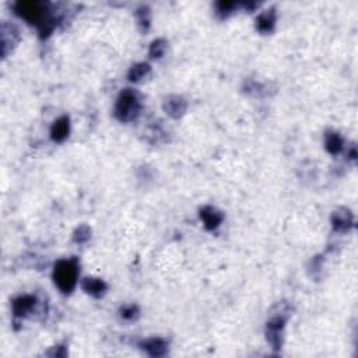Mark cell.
<instances>
[{
	"mask_svg": "<svg viewBox=\"0 0 358 358\" xmlns=\"http://www.w3.org/2000/svg\"><path fill=\"white\" fill-rule=\"evenodd\" d=\"M14 10L17 14L22 17L24 20H27L31 24H39V28L42 35H48L52 29V24L49 20L43 18V7L41 3L38 1H18L14 6Z\"/></svg>",
	"mask_w": 358,
	"mask_h": 358,
	"instance_id": "1",
	"label": "cell"
},
{
	"mask_svg": "<svg viewBox=\"0 0 358 358\" xmlns=\"http://www.w3.org/2000/svg\"><path fill=\"white\" fill-rule=\"evenodd\" d=\"M77 263L76 260H60L57 262L53 272V279L56 286L63 293H70L77 281Z\"/></svg>",
	"mask_w": 358,
	"mask_h": 358,
	"instance_id": "2",
	"label": "cell"
},
{
	"mask_svg": "<svg viewBox=\"0 0 358 358\" xmlns=\"http://www.w3.org/2000/svg\"><path fill=\"white\" fill-rule=\"evenodd\" d=\"M140 109L139 99L136 97V94L130 90H125L119 95V98L116 101L115 105V115L119 120H130L133 119Z\"/></svg>",
	"mask_w": 358,
	"mask_h": 358,
	"instance_id": "3",
	"label": "cell"
},
{
	"mask_svg": "<svg viewBox=\"0 0 358 358\" xmlns=\"http://www.w3.org/2000/svg\"><path fill=\"white\" fill-rule=\"evenodd\" d=\"M200 217L203 220L206 228H209V230L217 228L218 225H220V223H221V220H223L221 213H218L217 210H214L213 207H204L203 210L200 211Z\"/></svg>",
	"mask_w": 358,
	"mask_h": 358,
	"instance_id": "4",
	"label": "cell"
},
{
	"mask_svg": "<svg viewBox=\"0 0 358 358\" xmlns=\"http://www.w3.org/2000/svg\"><path fill=\"white\" fill-rule=\"evenodd\" d=\"M50 134H52V139L55 141H63L67 137V134H69V118L67 116L59 118L53 123Z\"/></svg>",
	"mask_w": 358,
	"mask_h": 358,
	"instance_id": "5",
	"label": "cell"
},
{
	"mask_svg": "<svg viewBox=\"0 0 358 358\" xmlns=\"http://www.w3.org/2000/svg\"><path fill=\"white\" fill-rule=\"evenodd\" d=\"M35 304V298L29 297V295H24V297H20L17 298L14 302H13V311H14L15 316H22L25 315L28 311H31V308L34 307Z\"/></svg>",
	"mask_w": 358,
	"mask_h": 358,
	"instance_id": "6",
	"label": "cell"
},
{
	"mask_svg": "<svg viewBox=\"0 0 358 358\" xmlns=\"http://www.w3.org/2000/svg\"><path fill=\"white\" fill-rule=\"evenodd\" d=\"M274 21H276V15H274L273 10H267L265 13L258 17L256 20V27L262 32H270L274 27Z\"/></svg>",
	"mask_w": 358,
	"mask_h": 358,
	"instance_id": "7",
	"label": "cell"
},
{
	"mask_svg": "<svg viewBox=\"0 0 358 358\" xmlns=\"http://www.w3.org/2000/svg\"><path fill=\"white\" fill-rule=\"evenodd\" d=\"M83 288L88 294L94 295V297H101L106 290V286L104 281L98 280V279H84Z\"/></svg>",
	"mask_w": 358,
	"mask_h": 358,
	"instance_id": "8",
	"label": "cell"
},
{
	"mask_svg": "<svg viewBox=\"0 0 358 358\" xmlns=\"http://www.w3.org/2000/svg\"><path fill=\"white\" fill-rule=\"evenodd\" d=\"M143 349L147 351L150 356L155 357V356H162L165 353L167 346L160 339H151V340H147L143 343Z\"/></svg>",
	"mask_w": 358,
	"mask_h": 358,
	"instance_id": "9",
	"label": "cell"
},
{
	"mask_svg": "<svg viewBox=\"0 0 358 358\" xmlns=\"http://www.w3.org/2000/svg\"><path fill=\"white\" fill-rule=\"evenodd\" d=\"M165 109L168 111L169 115L172 116H179L181 113L185 111V101L179 97H172V98L167 99L165 102Z\"/></svg>",
	"mask_w": 358,
	"mask_h": 358,
	"instance_id": "10",
	"label": "cell"
},
{
	"mask_svg": "<svg viewBox=\"0 0 358 358\" xmlns=\"http://www.w3.org/2000/svg\"><path fill=\"white\" fill-rule=\"evenodd\" d=\"M326 148L332 154H337L343 148V140L337 133H330L326 137Z\"/></svg>",
	"mask_w": 358,
	"mask_h": 358,
	"instance_id": "11",
	"label": "cell"
},
{
	"mask_svg": "<svg viewBox=\"0 0 358 358\" xmlns=\"http://www.w3.org/2000/svg\"><path fill=\"white\" fill-rule=\"evenodd\" d=\"M148 71H150V66L147 63L136 64L129 71V78L132 81H139L143 77H146V74H147Z\"/></svg>",
	"mask_w": 358,
	"mask_h": 358,
	"instance_id": "12",
	"label": "cell"
},
{
	"mask_svg": "<svg viewBox=\"0 0 358 358\" xmlns=\"http://www.w3.org/2000/svg\"><path fill=\"white\" fill-rule=\"evenodd\" d=\"M333 223H335V228H337V230H347L349 225L351 224V218L349 211L344 213V214L336 213L335 217H333Z\"/></svg>",
	"mask_w": 358,
	"mask_h": 358,
	"instance_id": "13",
	"label": "cell"
},
{
	"mask_svg": "<svg viewBox=\"0 0 358 358\" xmlns=\"http://www.w3.org/2000/svg\"><path fill=\"white\" fill-rule=\"evenodd\" d=\"M167 48V42L164 39H157L153 42L151 48H150V56L151 57H161L162 53L165 52Z\"/></svg>",
	"mask_w": 358,
	"mask_h": 358,
	"instance_id": "14",
	"label": "cell"
},
{
	"mask_svg": "<svg viewBox=\"0 0 358 358\" xmlns=\"http://www.w3.org/2000/svg\"><path fill=\"white\" fill-rule=\"evenodd\" d=\"M90 238V230H88V227H80L77 231H76V235H74V239L77 241V242H84L87 239Z\"/></svg>",
	"mask_w": 358,
	"mask_h": 358,
	"instance_id": "15",
	"label": "cell"
},
{
	"mask_svg": "<svg viewBox=\"0 0 358 358\" xmlns=\"http://www.w3.org/2000/svg\"><path fill=\"white\" fill-rule=\"evenodd\" d=\"M234 7H235V3H231V1H220V3H217V11L221 13V14L230 13Z\"/></svg>",
	"mask_w": 358,
	"mask_h": 358,
	"instance_id": "16",
	"label": "cell"
},
{
	"mask_svg": "<svg viewBox=\"0 0 358 358\" xmlns=\"http://www.w3.org/2000/svg\"><path fill=\"white\" fill-rule=\"evenodd\" d=\"M136 312H137V308L133 307V305L132 307H126V308L122 309V316L126 318V319H132L136 315Z\"/></svg>",
	"mask_w": 358,
	"mask_h": 358,
	"instance_id": "17",
	"label": "cell"
}]
</instances>
